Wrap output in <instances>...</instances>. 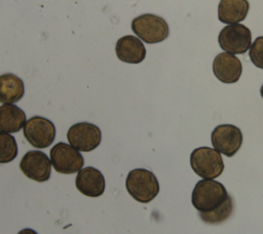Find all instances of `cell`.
Returning a JSON list of instances; mask_svg holds the SVG:
<instances>
[{"instance_id":"1","label":"cell","mask_w":263,"mask_h":234,"mask_svg":"<svg viewBox=\"0 0 263 234\" xmlns=\"http://www.w3.org/2000/svg\"><path fill=\"white\" fill-rule=\"evenodd\" d=\"M226 188L214 180H201L196 183L191 202L199 212H209L220 207L228 198Z\"/></svg>"},{"instance_id":"2","label":"cell","mask_w":263,"mask_h":234,"mask_svg":"<svg viewBox=\"0 0 263 234\" xmlns=\"http://www.w3.org/2000/svg\"><path fill=\"white\" fill-rule=\"evenodd\" d=\"M129 195L141 203L152 201L159 192V183L155 174L145 168H136L128 172L125 181Z\"/></svg>"},{"instance_id":"3","label":"cell","mask_w":263,"mask_h":234,"mask_svg":"<svg viewBox=\"0 0 263 234\" xmlns=\"http://www.w3.org/2000/svg\"><path fill=\"white\" fill-rule=\"evenodd\" d=\"M190 165L197 176L205 180H214L220 177L224 170L220 152L210 147L194 149L190 155Z\"/></svg>"},{"instance_id":"4","label":"cell","mask_w":263,"mask_h":234,"mask_svg":"<svg viewBox=\"0 0 263 234\" xmlns=\"http://www.w3.org/2000/svg\"><path fill=\"white\" fill-rule=\"evenodd\" d=\"M132 30L141 40L149 44L165 40L170 33L167 23L162 17L151 13H145L134 18Z\"/></svg>"},{"instance_id":"5","label":"cell","mask_w":263,"mask_h":234,"mask_svg":"<svg viewBox=\"0 0 263 234\" xmlns=\"http://www.w3.org/2000/svg\"><path fill=\"white\" fill-rule=\"evenodd\" d=\"M220 47L231 54H242L251 47L252 33L241 24H232L224 27L218 36Z\"/></svg>"},{"instance_id":"6","label":"cell","mask_w":263,"mask_h":234,"mask_svg":"<svg viewBox=\"0 0 263 234\" xmlns=\"http://www.w3.org/2000/svg\"><path fill=\"white\" fill-rule=\"evenodd\" d=\"M50 161L55 171L65 174L79 171L84 163L78 150L65 143H58L51 148Z\"/></svg>"},{"instance_id":"7","label":"cell","mask_w":263,"mask_h":234,"mask_svg":"<svg viewBox=\"0 0 263 234\" xmlns=\"http://www.w3.org/2000/svg\"><path fill=\"white\" fill-rule=\"evenodd\" d=\"M24 135L33 147L43 149L52 144L55 138V127L50 120L34 116L25 123Z\"/></svg>"},{"instance_id":"8","label":"cell","mask_w":263,"mask_h":234,"mask_svg":"<svg viewBox=\"0 0 263 234\" xmlns=\"http://www.w3.org/2000/svg\"><path fill=\"white\" fill-rule=\"evenodd\" d=\"M67 139L76 150L89 152L100 145L102 133L97 125L88 122H79L69 128Z\"/></svg>"},{"instance_id":"9","label":"cell","mask_w":263,"mask_h":234,"mask_svg":"<svg viewBox=\"0 0 263 234\" xmlns=\"http://www.w3.org/2000/svg\"><path fill=\"white\" fill-rule=\"evenodd\" d=\"M211 141L214 149L227 157H232L241 147L242 133L235 125L221 124L212 131Z\"/></svg>"},{"instance_id":"10","label":"cell","mask_w":263,"mask_h":234,"mask_svg":"<svg viewBox=\"0 0 263 234\" xmlns=\"http://www.w3.org/2000/svg\"><path fill=\"white\" fill-rule=\"evenodd\" d=\"M20 168L23 173L36 182H45L50 177V160L45 153L40 151H29L21 160Z\"/></svg>"},{"instance_id":"11","label":"cell","mask_w":263,"mask_h":234,"mask_svg":"<svg viewBox=\"0 0 263 234\" xmlns=\"http://www.w3.org/2000/svg\"><path fill=\"white\" fill-rule=\"evenodd\" d=\"M213 72L221 82L235 83L242 72L241 62L229 52H221L214 59Z\"/></svg>"},{"instance_id":"12","label":"cell","mask_w":263,"mask_h":234,"mask_svg":"<svg viewBox=\"0 0 263 234\" xmlns=\"http://www.w3.org/2000/svg\"><path fill=\"white\" fill-rule=\"evenodd\" d=\"M75 185L80 193L88 197H99L105 191V179L103 173L91 166L81 168L78 171Z\"/></svg>"},{"instance_id":"13","label":"cell","mask_w":263,"mask_h":234,"mask_svg":"<svg viewBox=\"0 0 263 234\" xmlns=\"http://www.w3.org/2000/svg\"><path fill=\"white\" fill-rule=\"evenodd\" d=\"M115 51L120 61L128 64H139L146 55V48L143 42L133 35L119 38L116 42Z\"/></svg>"},{"instance_id":"14","label":"cell","mask_w":263,"mask_h":234,"mask_svg":"<svg viewBox=\"0 0 263 234\" xmlns=\"http://www.w3.org/2000/svg\"><path fill=\"white\" fill-rule=\"evenodd\" d=\"M248 0H221L218 5V18L223 24H238L249 12Z\"/></svg>"},{"instance_id":"15","label":"cell","mask_w":263,"mask_h":234,"mask_svg":"<svg viewBox=\"0 0 263 234\" xmlns=\"http://www.w3.org/2000/svg\"><path fill=\"white\" fill-rule=\"evenodd\" d=\"M24 92V82L21 78L11 73L0 75V103H16L23 98Z\"/></svg>"},{"instance_id":"16","label":"cell","mask_w":263,"mask_h":234,"mask_svg":"<svg viewBox=\"0 0 263 234\" xmlns=\"http://www.w3.org/2000/svg\"><path fill=\"white\" fill-rule=\"evenodd\" d=\"M26 123L25 112L15 105L5 104L0 106V130L17 132Z\"/></svg>"},{"instance_id":"17","label":"cell","mask_w":263,"mask_h":234,"mask_svg":"<svg viewBox=\"0 0 263 234\" xmlns=\"http://www.w3.org/2000/svg\"><path fill=\"white\" fill-rule=\"evenodd\" d=\"M233 208H234L233 199L231 196H228V198L220 207L209 212H199V217L202 222L206 224L216 225L226 221L231 216Z\"/></svg>"},{"instance_id":"18","label":"cell","mask_w":263,"mask_h":234,"mask_svg":"<svg viewBox=\"0 0 263 234\" xmlns=\"http://www.w3.org/2000/svg\"><path fill=\"white\" fill-rule=\"evenodd\" d=\"M17 156V145L14 136L0 130V163H8Z\"/></svg>"},{"instance_id":"19","label":"cell","mask_w":263,"mask_h":234,"mask_svg":"<svg viewBox=\"0 0 263 234\" xmlns=\"http://www.w3.org/2000/svg\"><path fill=\"white\" fill-rule=\"evenodd\" d=\"M249 56L256 67L263 69V36H259L255 39L250 47Z\"/></svg>"},{"instance_id":"20","label":"cell","mask_w":263,"mask_h":234,"mask_svg":"<svg viewBox=\"0 0 263 234\" xmlns=\"http://www.w3.org/2000/svg\"><path fill=\"white\" fill-rule=\"evenodd\" d=\"M17 234H38L36 231L32 230V229H29V228H26V229H23L21 230Z\"/></svg>"},{"instance_id":"21","label":"cell","mask_w":263,"mask_h":234,"mask_svg":"<svg viewBox=\"0 0 263 234\" xmlns=\"http://www.w3.org/2000/svg\"><path fill=\"white\" fill-rule=\"evenodd\" d=\"M260 93H261V96L263 98V85L261 86V89H260Z\"/></svg>"}]
</instances>
